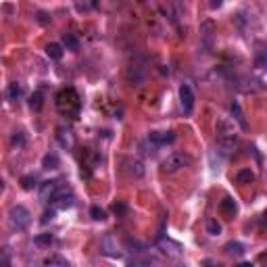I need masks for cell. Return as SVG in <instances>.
Segmentation results:
<instances>
[{"label":"cell","mask_w":267,"mask_h":267,"mask_svg":"<svg viewBox=\"0 0 267 267\" xmlns=\"http://www.w3.org/2000/svg\"><path fill=\"white\" fill-rule=\"evenodd\" d=\"M8 224H10V228L17 230V232L27 230V226L31 224V213L27 211L25 207L13 205L8 209Z\"/></svg>","instance_id":"obj_4"},{"label":"cell","mask_w":267,"mask_h":267,"mask_svg":"<svg viewBox=\"0 0 267 267\" xmlns=\"http://www.w3.org/2000/svg\"><path fill=\"white\" fill-rule=\"evenodd\" d=\"M255 67L267 71V46L263 42L257 44V50H255Z\"/></svg>","instance_id":"obj_12"},{"label":"cell","mask_w":267,"mask_h":267,"mask_svg":"<svg viewBox=\"0 0 267 267\" xmlns=\"http://www.w3.org/2000/svg\"><path fill=\"white\" fill-rule=\"evenodd\" d=\"M42 167H44V169H56V167H59V157H56L54 153L44 155V159H42Z\"/></svg>","instance_id":"obj_20"},{"label":"cell","mask_w":267,"mask_h":267,"mask_svg":"<svg viewBox=\"0 0 267 267\" xmlns=\"http://www.w3.org/2000/svg\"><path fill=\"white\" fill-rule=\"evenodd\" d=\"M44 265L46 267H67V259H63L61 255H50V257H46L44 259Z\"/></svg>","instance_id":"obj_18"},{"label":"cell","mask_w":267,"mask_h":267,"mask_svg":"<svg viewBox=\"0 0 267 267\" xmlns=\"http://www.w3.org/2000/svg\"><path fill=\"white\" fill-rule=\"evenodd\" d=\"M10 144L17 146V148H21L23 144H25V136H23L21 132H15L13 136H10Z\"/></svg>","instance_id":"obj_29"},{"label":"cell","mask_w":267,"mask_h":267,"mask_svg":"<svg viewBox=\"0 0 267 267\" xmlns=\"http://www.w3.org/2000/svg\"><path fill=\"white\" fill-rule=\"evenodd\" d=\"M21 186H23V190H33L36 188V178L33 176H23L21 178Z\"/></svg>","instance_id":"obj_28"},{"label":"cell","mask_w":267,"mask_h":267,"mask_svg":"<svg viewBox=\"0 0 267 267\" xmlns=\"http://www.w3.org/2000/svg\"><path fill=\"white\" fill-rule=\"evenodd\" d=\"M230 111H232V117H234V121L242 127V130H249V123H247V119H245V113H242V109H240V104H238V100H232V104H230Z\"/></svg>","instance_id":"obj_13"},{"label":"cell","mask_w":267,"mask_h":267,"mask_svg":"<svg viewBox=\"0 0 267 267\" xmlns=\"http://www.w3.org/2000/svg\"><path fill=\"white\" fill-rule=\"evenodd\" d=\"M219 211H222L226 217H234L238 213V205H236V201L232 199V196H226V199L219 203Z\"/></svg>","instance_id":"obj_14"},{"label":"cell","mask_w":267,"mask_h":267,"mask_svg":"<svg viewBox=\"0 0 267 267\" xmlns=\"http://www.w3.org/2000/svg\"><path fill=\"white\" fill-rule=\"evenodd\" d=\"M42 104H44V100H42V92H33L31 98H29V107H31L33 111H40V109H42Z\"/></svg>","instance_id":"obj_26"},{"label":"cell","mask_w":267,"mask_h":267,"mask_svg":"<svg viewBox=\"0 0 267 267\" xmlns=\"http://www.w3.org/2000/svg\"><path fill=\"white\" fill-rule=\"evenodd\" d=\"M52 217H54V211H46V213L42 215V224H48Z\"/></svg>","instance_id":"obj_31"},{"label":"cell","mask_w":267,"mask_h":267,"mask_svg":"<svg viewBox=\"0 0 267 267\" xmlns=\"http://www.w3.org/2000/svg\"><path fill=\"white\" fill-rule=\"evenodd\" d=\"M236 180H238L240 184H251V182L255 180V173H253L251 169H240L238 176H236Z\"/></svg>","instance_id":"obj_25"},{"label":"cell","mask_w":267,"mask_h":267,"mask_svg":"<svg viewBox=\"0 0 267 267\" xmlns=\"http://www.w3.org/2000/svg\"><path fill=\"white\" fill-rule=\"evenodd\" d=\"M215 132H217V146H219V150H222L224 155L234 153L236 146H238V142H240V134H238V130H236L234 121L228 119V117L217 119Z\"/></svg>","instance_id":"obj_1"},{"label":"cell","mask_w":267,"mask_h":267,"mask_svg":"<svg viewBox=\"0 0 267 267\" xmlns=\"http://www.w3.org/2000/svg\"><path fill=\"white\" fill-rule=\"evenodd\" d=\"M159 249L163 251V255H167V257H171V259H178V257H182V247L178 245V242H171V240H161V242H159Z\"/></svg>","instance_id":"obj_11"},{"label":"cell","mask_w":267,"mask_h":267,"mask_svg":"<svg viewBox=\"0 0 267 267\" xmlns=\"http://www.w3.org/2000/svg\"><path fill=\"white\" fill-rule=\"evenodd\" d=\"M194 100H196V96H194L192 88H190L188 84H182V86H180V102H182V109H184L186 115H192V111H194Z\"/></svg>","instance_id":"obj_8"},{"label":"cell","mask_w":267,"mask_h":267,"mask_svg":"<svg viewBox=\"0 0 267 267\" xmlns=\"http://www.w3.org/2000/svg\"><path fill=\"white\" fill-rule=\"evenodd\" d=\"M33 242H36V247H44V249H48L52 242H54V236L48 234V232H44V234H38L36 238H33Z\"/></svg>","instance_id":"obj_19"},{"label":"cell","mask_w":267,"mask_h":267,"mask_svg":"<svg viewBox=\"0 0 267 267\" xmlns=\"http://www.w3.org/2000/svg\"><path fill=\"white\" fill-rule=\"evenodd\" d=\"M79 107H82V102H79V96L73 88H67V90H61L59 94H56V109H59L63 115L67 117H77L79 113Z\"/></svg>","instance_id":"obj_2"},{"label":"cell","mask_w":267,"mask_h":267,"mask_svg":"<svg viewBox=\"0 0 267 267\" xmlns=\"http://www.w3.org/2000/svg\"><path fill=\"white\" fill-rule=\"evenodd\" d=\"M6 96H8V100L17 102V100H19V96H21V86H19L17 82L8 84V88H6Z\"/></svg>","instance_id":"obj_21"},{"label":"cell","mask_w":267,"mask_h":267,"mask_svg":"<svg viewBox=\"0 0 267 267\" xmlns=\"http://www.w3.org/2000/svg\"><path fill=\"white\" fill-rule=\"evenodd\" d=\"M56 209H69L73 205V194H69V196H63V199H59L56 203H52Z\"/></svg>","instance_id":"obj_27"},{"label":"cell","mask_w":267,"mask_h":267,"mask_svg":"<svg viewBox=\"0 0 267 267\" xmlns=\"http://www.w3.org/2000/svg\"><path fill=\"white\" fill-rule=\"evenodd\" d=\"M224 4V0H211V8H219Z\"/></svg>","instance_id":"obj_32"},{"label":"cell","mask_w":267,"mask_h":267,"mask_svg":"<svg viewBox=\"0 0 267 267\" xmlns=\"http://www.w3.org/2000/svg\"><path fill=\"white\" fill-rule=\"evenodd\" d=\"M230 257H242V255H245V245H240V242H236V240H232V242H228L226 245V249H224Z\"/></svg>","instance_id":"obj_16"},{"label":"cell","mask_w":267,"mask_h":267,"mask_svg":"<svg viewBox=\"0 0 267 267\" xmlns=\"http://www.w3.org/2000/svg\"><path fill=\"white\" fill-rule=\"evenodd\" d=\"M90 217L94 219V222H104V219H107V211L94 205V207H90Z\"/></svg>","instance_id":"obj_24"},{"label":"cell","mask_w":267,"mask_h":267,"mask_svg":"<svg viewBox=\"0 0 267 267\" xmlns=\"http://www.w3.org/2000/svg\"><path fill=\"white\" fill-rule=\"evenodd\" d=\"M61 186H63V182H56V180L44 182V184L40 186V201H42V203H52L54 196H56V192L61 190Z\"/></svg>","instance_id":"obj_7"},{"label":"cell","mask_w":267,"mask_h":267,"mask_svg":"<svg viewBox=\"0 0 267 267\" xmlns=\"http://www.w3.org/2000/svg\"><path fill=\"white\" fill-rule=\"evenodd\" d=\"M100 251H102V255H107V257H113V259L121 257L119 245H117V240H115L113 236H104V238L100 240Z\"/></svg>","instance_id":"obj_9"},{"label":"cell","mask_w":267,"mask_h":267,"mask_svg":"<svg viewBox=\"0 0 267 267\" xmlns=\"http://www.w3.org/2000/svg\"><path fill=\"white\" fill-rule=\"evenodd\" d=\"M125 211H127V207H125L123 203H115V205H113V213H115V215H123Z\"/></svg>","instance_id":"obj_30"},{"label":"cell","mask_w":267,"mask_h":267,"mask_svg":"<svg viewBox=\"0 0 267 267\" xmlns=\"http://www.w3.org/2000/svg\"><path fill=\"white\" fill-rule=\"evenodd\" d=\"M263 224L267 226V211H265V215H263Z\"/></svg>","instance_id":"obj_33"},{"label":"cell","mask_w":267,"mask_h":267,"mask_svg":"<svg viewBox=\"0 0 267 267\" xmlns=\"http://www.w3.org/2000/svg\"><path fill=\"white\" fill-rule=\"evenodd\" d=\"M222 224H219L217 222V219H209V222H207V232H209V234H211V236H219V234H222Z\"/></svg>","instance_id":"obj_23"},{"label":"cell","mask_w":267,"mask_h":267,"mask_svg":"<svg viewBox=\"0 0 267 267\" xmlns=\"http://www.w3.org/2000/svg\"><path fill=\"white\" fill-rule=\"evenodd\" d=\"M192 165V157L188 153H182V150H178V153H171L163 159V163H161V169H163L165 173H176L184 167H190Z\"/></svg>","instance_id":"obj_3"},{"label":"cell","mask_w":267,"mask_h":267,"mask_svg":"<svg viewBox=\"0 0 267 267\" xmlns=\"http://www.w3.org/2000/svg\"><path fill=\"white\" fill-rule=\"evenodd\" d=\"M125 79H127V84H132V86H142L146 82V67L132 63L125 71Z\"/></svg>","instance_id":"obj_6"},{"label":"cell","mask_w":267,"mask_h":267,"mask_svg":"<svg viewBox=\"0 0 267 267\" xmlns=\"http://www.w3.org/2000/svg\"><path fill=\"white\" fill-rule=\"evenodd\" d=\"M56 140H59V144L65 150L73 148V136H71V132H69V130H59V134H56Z\"/></svg>","instance_id":"obj_15"},{"label":"cell","mask_w":267,"mask_h":267,"mask_svg":"<svg viewBox=\"0 0 267 267\" xmlns=\"http://www.w3.org/2000/svg\"><path fill=\"white\" fill-rule=\"evenodd\" d=\"M46 54H48L52 61H61V59H63V46L56 44V42H52V44L46 46Z\"/></svg>","instance_id":"obj_17"},{"label":"cell","mask_w":267,"mask_h":267,"mask_svg":"<svg viewBox=\"0 0 267 267\" xmlns=\"http://www.w3.org/2000/svg\"><path fill=\"white\" fill-rule=\"evenodd\" d=\"M63 44H65V48H69V50H79V42H77V38L73 36V33H65Z\"/></svg>","instance_id":"obj_22"},{"label":"cell","mask_w":267,"mask_h":267,"mask_svg":"<svg viewBox=\"0 0 267 267\" xmlns=\"http://www.w3.org/2000/svg\"><path fill=\"white\" fill-rule=\"evenodd\" d=\"M173 140H176V134H173V132H150L148 134V142H153L157 146L171 144Z\"/></svg>","instance_id":"obj_10"},{"label":"cell","mask_w":267,"mask_h":267,"mask_svg":"<svg viewBox=\"0 0 267 267\" xmlns=\"http://www.w3.org/2000/svg\"><path fill=\"white\" fill-rule=\"evenodd\" d=\"M213 42H215V23L203 21L201 23V48L209 54L213 50Z\"/></svg>","instance_id":"obj_5"}]
</instances>
